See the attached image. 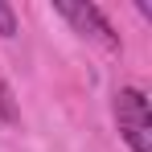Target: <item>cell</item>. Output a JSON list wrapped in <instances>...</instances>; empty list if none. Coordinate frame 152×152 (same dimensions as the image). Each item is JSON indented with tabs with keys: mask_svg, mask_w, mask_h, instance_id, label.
<instances>
[{
	"mask_svg": "<svg viewBox=\"0 0 152 152\" xmlns=\"http://www.w3.org/2000/svg\"><path fill=\"white\" fill-rule=\"evenodd\" d=\"M115 124L132 152H152V107L140 86H119L115 91Z\"/></svg>",
	"mask_w": 152,
	"mask_h": 152,
	"instance_id": "6da1fadb",
	"label": "cell"
},
{
	"mask_svg": "<svg viewBox=\"0 0 152 152\" xmlns=\"http://www.w3.org/2000/svg\"><path fill=\"white\" fill-rule=\"evenodd\" d=\"M70 25H74V33H82V37H91V41H99V45H107V50H119V33L111 29V21L103 17L99 4H82V0H58L53 4Z\"/></svg>",
	"mask_w": 152,
	"mask_h": 152,
	"instance_id": "7a4b0ae2",
	"label": "cell"
},
{
	"mask_svg": "<svg viewBox=\"0 0 152 152\" xmlns=\"http://www.w3.org/2000/svg\"><path fill=\"white\" fill-rule=\"evenodd\" d=\"M0 119L4 124H17L21 115H17V103H12V91H8V82L0 78Z\"/></svg>",
	"mask_w": 152,
	"mask_h": 152,
	"instance_id": "3957f363",
	"label": "cell"
},
{
	"mask_svg": "<svg viewBox=\"0 0 152 152\" xmlns=\"http://www.w3.org/2000/svg\"><path fill=\"white\" fill-rule=\"evenodd\" d=\"M0 37H17V12L4 0H0Z\"/></svg>",
	"mask_w": 152,
	"mask_h": 152,
	"instance_id": "277c9868",
	"label": "cell"
}]
</instances>
